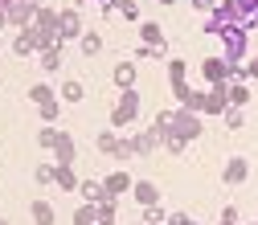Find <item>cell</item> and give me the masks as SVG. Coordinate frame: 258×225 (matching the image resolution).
<instances>
[{"instance_id": "obj_1", "label": "cell", "mask_w": 258, "mask_h": 225, "mask_svg": "<svg viewBox=\"0 0 258 225\" xmlns=\"http://www.w3.org/2000/svg\"><path fill=\"white\" fill-rule=\"evenodd\" d=\"M201 131H205V119H201L197 111H188V107H176V111H172V131H168V139L192 143V139H201ZM168 139H164V143H168Z\"/></svg>"}, {"instance_id": "obj_2", "label": "cell", "mask_w": 258, "mask_h": 225, "mask_svg": "<svg viewBox=\"0 0 258 225\" xmlns=\"http://www.w3.org/2000/svg\"><path fill=\"white\" fill-rule=\"evenodd\" d=\"M140 103H144L140 90H119V94H115V107H111V127H115V131L127 127V123L140 115Z\"/></svg>"}, {"instance_id": "obj_3", "label": "cell", "mask_w": 258, "mask_h": 225, "mask_svg": "<svg viewBox=\"0 0 258 225\" xmlns=\"http://www.w3.org/2000/svg\"><path fill=\"white\" fill-rule=\"evenodd\" d=\"M94 147H99L103 156H115V164H123V160H132V156H136V152H132V139H123L115 127H103L99 139H94Z\"/></svg>"}, {"instance_id": "obj_4", "label": "cell", "mask_w": 258, "mask_h": 225, "mask_svg": "<svg viewBox=\"0 0 258 225\" xmlns=\"http://www.w3.org/2000/svg\"><path fill=\"white\" fill-rule=\"evenodd\" d=\"M201 78L213 86V82H234V66L225 61L221 53H209V57H201Z\"/></svg>"}, {"instance_id": "obj_5", "label": "cell", "mask_w": 258, "mask_h": 225, "mask_svg": "<svg viewBox=\"0 0 258 225\" xmlns=\"http://www.w3.org/2000/svg\"><path fill=\"white\" fill-rule=\"evenodd\" d=\"M37 0H13L9 5V25L13 29H33V21H37Z\"/></svg>"}, {"instance_id": "obj_6", "label": "cell", "mask_w": 258, "mask_h": 225, "mask_svg": "<svg viewBox=\"0 0 258 225\" xmlns=\"http://www.w3.org/2000/svg\"><path fill=\"white\" fill-rule=\"evenodd\" d=\"M246 176H250V160H246V156H230V160L221 164V180L230 184V188L246 184Z\"/></svg>"}, {"instance_id": "obj_7", "label": "cell", "mask_w": 258, "mask_h": 225, "mask_svg": "<svg viewBox=\"0 0 258 225\" xmlns=\"http://www.w3.org/2000/svg\"><path fill=\"white\" fill-rule=\"evenodd\" d=\"M103 188H107V197L119 201L123 192H132V188H136V176H132V172H123V168H115V172L103 176Z\"/></svg>"}, {"instance_id": "obj_8", "label": "cell", "mask_w": 258, "mask_h": 225, "mask_svg": "<svg viewBox=\"0 0 258 225\" xmlns=\"http://www.w3.org/2000/svg\"><path fill=\"white\" fill-rule=\"evenodd\" d=\"M156 147H164V135H160L156 127H144V131L132 135V152H136V156H152Z\"/></svg>"}, {"instance_id": "obj_9", "label": "cell", "mask_w": 258, "mask_h": 225, "mask_svg": "<svg viewBox=\"0 0 258 225\" xmlns=\"http://www.w3.org/2000/svg\"><path fill=\"white\" fill-rule=\"evenodd\" d=\"M49 156H53V164H57V168H74V156H78L74 135H70V131H61V139H57V147H53Z\"/></svg>"}, {"instance_id": "obj_10", "label": "cell", "mask_w": 258, "mask_h": 225, "mask_svg": "<svg viewBox=\"0 0 258 225\" xmlns=\"http://www.w3.org/2000/svg\"><path fill=\"white\" fill-rule=\"evenodd\" d=\"M132 197L140 201V209H148V205H160V184H156V180H148V176H136Z\"/></svg>"}, {"instance_id": "obj_11", "label": "cell", "mask_w": 258, "mask_h": 225, "mask_svg": "<svg viewBox=\"0 0 258 225\" xmlns=\"http://www.w3.org/2000/svg\"><path fill=\"white\" fill-rule=\"evenodd\" d=\"M17 57H33V53H41V45H37V33L33 29H17V37H13V45H9Z\"/></svg>"}, {"instance_id": "obj_12", "label": "cell", "mask_w": 258, "mask_h": 225, "mask_svg": "<svg viewBox=\"0 0 258 225\" xmlns=\"http://www.w3.org/2000/svg\"><path fill=\"white\" fill-rule=\"evenodd\" d=\"M82 33H86L82 29V13L78 9H61V41H74Z\"/></svg>"}, {"instance_id": "obj_13", "label": "cell", "mask_w": 258, "mask_h": 225, "mask_svg": "<svg viewBox=\"0 0 258 225\" xmlns=\"http://www.w3.org/2000/svg\"><path fill=\"white\" fill-rule=\"evenodd\" d=\"M111 78H115V90H136V61H115V70H111Z\"/></svg>"}, {"instance_id": "obj_14", "label": "cell", "mask_w": 258, "mask_h": 225, "mask_svg": "<svg viewBox=\"0 0 258 225\" xmlns=\"http://www.w3.org/2000/svg\"><path fill=\"white\" fill-rule=\"evenodd\" d=\"M230 111V82H213L209 86V115H225Z\"/></svg>"}, {"instance_id": "obj_15", "label": "cell", "mask_w": 258, "mask_h": 225, "mask_svg": "<svg viewBox=\"0 0 258 225\" xmlns=\"http://www.w3.org/2000/svg\"><path fill=\"white\" fill-rule=\"evenodd\" d=\"M78 192H82V201H86V205H99V201H107V188H103V176H99V180H94V176H82Z\"/></svg>"}, {"instance_id": "obj_16", "label": "cell", "mask_w": 258, "mask_h": 225, "mask_svg": "<svg viewBox=\"0 0 258 225\" xmlns=\"http://www.w3.org/2000/svg\"><path fill=\"white\" fill-rule=\"evenodd\" d=\"M29 217H33V225H57V213L45 197H37L33 205H29Z\"/></svg>"}, {"instance_id": "obj_17", "label": "cell", "mask_w": 258, "mask_h": 225, "mask_svg": "<svg viewBox=\"0 0 258 225\" xmlns=\"http://www.w3.org/2000/svg\"><path fill=\"white\" fill-rule=\"evenodd\" d=\"M103 13H123L127 21H144V17H140V5H136V0H103Z\"/></svg>"}, {"instance_id": "obj_18", "label": "cell", "mask_w": 258, "mask_h": 225, "mask_svg": "<svg viewBox=\"0 0 258 225\" xmlns=\"http://www.w3.org/2000/svg\"><path fill=\"white\" fill-rule=\"evenodd\" d=\"M33 184H37V188H49V184H57V164H53V160H41V164L33 168Z\"/></svg>"}, {"instance_id": "obj_19", "label": "cell", "mask_w": 258, "mask_h": 225, "mask_svg": "<svg viewBox=\"0 0 258 225\" xmlns=\"http://www.w3.org/2000/svg\"><path fill=\"white\" fill-rule=\"evenodd\" d=\"M70 225H99V205H78L74 213H70Z\"/></svg>"}, {"instance_id": "obj_20", "label": "cell", "mask_w": 258, "mask_h": 225, "mask_svg": "<svg viewBox=\"0 0 258 225\" xmlns=\"http://www.w3.org/2000/svg\"><path fill=\"white\" fill-rule=\"evenodd\" d=\"M49 99H57V90L41 78V82H33V86H29V103H33V107H41V103H49Z\"/></svg>"}, {"instance_id": "obj_21", "label": "cell", "mask_w": 258, "mask_h": 225, "mask_svg": "<svg viewBox=\"0 0 258 225\" xmlns=\"http://www.w3.org/2000/svg\"><path fill=\"white\" fill-rule=\"evenodd\" d=\"M61 103H82V94H86V86H82V78H66L61 82Z\"/></svg>"}, {"instance_id": "obj_22", "label": "cell", "mask_w": 258, "mask_h": 225, "mask_svg": "<svg viewBox=\"0 0 258 225\" xmlns=\"http://www.w3.org/2000/svg\"><path fill=\"white\" fill-rule=\"evenodd\" d=\"M57 139H61V127H53V123H41V131H37V147L53 152V147H57Z\"/></svg>"}, {"instance_id": "obj_23", "label": "cell", "mask_w": 258, "mask_h": 225, "mask_svg": "<svg viewBox=\"0 0 258 225\" xmlns=\"http://www.w3.org/2000/svg\"><path fill=\"white\" fill-rule=\"evenodd\" d=\"M78 45H82V53H86V57H94V53L103 49V37H99V29H86V33L78 37Z\"/></svg>"}, {"instance_id": "obj_24", "label": "cell", "mask_w": 258, "mask_h": 225, "mask_svg": "<svg viewBox=\"0 0 258 225\" xmlns=\"http://www.w3.org/2000/svg\"><path fill=\"white\" fill-rule=\"evenodd\" d=\"M115 221H119V201L115 197L99 201V225H115Z\"/></svg>"}, {"instance_id": "obj_25", "label": "cell", "mask_w": 258, "mask_h": 225, "mask_svg": "<svg viewBox=\"0 0 258 225\" xmlns=\"http://www.w3.org/2000/svg\"><path fill=\"white\" fill-rule=\"evenodd\" d=\"M78 184H82V176L74 168H57V188L61 192H78Z\"/></svg>"}, {"instance_id": "obj_26", "label": "cell", "mask_w": 258, "mask_h": 225, "mask_svg": "<svg viewBox=\"0 0 258 225\" xmlns=\"http://www.w3.org/2000/svg\"><path fill=\"white\" fill-rule=\"evenodd\" d=\"M140 221L144 225H164L168 221V209L164 205H148V209H140Z\"/></svg>"}, {"instance_id": "obj_27", "label": "cell", "mask_w": 258, "mask_h": 225, "mask_svg": "<svg viewBox=\"0 0 258 225\" xmlns=\"http://www.w3.org/2000/svg\"><path fill=\"white\" fill-rule=\"evenodd\" d=\"M184 107H188V111H197V115H209V86H205V90H192Z\"/></svg>"}, {"instance_id": "obj_28", "label": "cell", "mask_w": 258, "mask_h": 225, "mask_svg": "<svg viewBox=\"0 0 258 225\" xmlns=\"http://www.w3.org/2000/svg\"><path fill=\"white\" fill-rule=\"evenodd\" d=\"M37 115H41V123H57V115H61V94H57V99H49V103H41Z\"/></svg>"}, {"instance_id": "obj_29", "label": "cell", "mask_w": 258, "mask_h": 225, "mask_svg": "<svg viewBox=\"0 0 258 225\" xmlns=\"http://www.w3.org/2000/svg\"><path fill=\"white\" fill-rule=\"evenodd\" d=\"M221 119H225V127H230V131H242V127H246V107H230Z\"/></svg>"}, {"instance_id": "obj_30", "label": "cell", "mask_w": 258, "mask_h": 225, "mask_svg": "<svg viewBox=\"0 0 258 225\" xmlns=\"http://www.w3.org/2000/svg\"><path fill=\"white\" fill-rule=\"evenodd\" d=\"M37 61H41V70H45V74H53V70L61 66V49H41Z\"/></svg>"}, {"instance_id": "obj_31", "label": "cell", "mask_w": 258, "mask_h": 225, "mask_svg": "<svg viewBox=\"0 0 258 225\" xmlns=\"http://www.w3.org/2000/svg\"><path fill=\"white\" fill-rule=\"evenodd\" d=\"M250 103V86L246 82H230V107H246Z\"/></svg>"}, {"instance_id": "obj_32", "label": "cell", "mask_w": 258, "mask_h": 225, "mask_svg": "<svg viewBox=\"0 0 258 225\" xmlns=\"http://www.w3.org/2000/svg\"><path fill=\"white\" fill-rule=\"evenodd\" d=\"M188 78V61L184 57H168V82H180Z\"/></svg>"}, {"instance_id": "obj_33", "label": "cell", "mask_w": 258, "mask_h": 225, "mask_svg": "<svg viewBox=\"0 0 258 225\" xmlns=\"http://www.w3.org/2000/svg\"><path fill=\"white\" fill-rule=\"evenodd\" d=\"M152 127L168 139V131H172V111H156V115H152Z\"/></svg>"}, {"instance_id": "obj_34", "label": "cell", "mask_w": 258, "mask_h": 225, "mask_svg": "<svg viewBox=\"0 0 258 225\" xmlns=\"http://www.w3.org/2000/svg\"><path fill=\"white\" fill-rule=\"evenodd\" d=\"M164 225H197V217H192L188 209H168V221Z\"/></svg>"}, {"instance_id": "obj_35", "label": "cell", "mask_w": 258, "mask_h": 225, "mask_svg": "<svg viewBox=\"0 0 258 225\" xmlns=\"http://www.w3.org/2000/svg\"><path fill=\"white\" fill-rule=\"evenodd\" d=\"M221 221H225V225H242V209H238V205H225V209H221Z\"/></svg>"}, {"instance_id": "obj_36", "label": "cell", "mask_w": 258, "mask_h": 225, "mask_svg": "<svg viewBox=\"0 0 258 225\" xmlns=\"http://www.w3.org/2000/svg\"><path fill=\"white\" fill-rule=\"evenodd\" d=\"M164 147H168V152H172V156H184V152H188V143H184V139H168V143H164Z\"/></svg>"}, {"instance_id": "obj_37", "label": "cell", "mask_w": 258, "mask_h": 225, "mask_svg": "<svg viewBox=\"0 0 258 225\" xmlns=\"http://www.w3.org/2000/svg\"><path fill=\"white\" fill-rule=\"evenodd\" d=\"M246 78H258V49H254L250 61H246Z\"/></svg>"}, {"instance_id": "obj_38", "label": "cell", "mask_w": 258, "mask_h": 225, "mask_svg": "<svg viewBox=\"0 0 258 225\" xmlns=\"http://www.w3.org/2000/svg\"><path fill=\"white\" fill-rule=\"evenodd\" d=\"M192 5H197V9L205 13V9H213V5H217V0H192Z\"/></svg>"}, {"instance_id": "obj_39", "label": "cell", "mask_w": 258, "mask_h": 225, "mask_svg": "<svg viewBox=\"0 0 258 225\" xmlns=\"http://www.w3.org/2000/svg\"><path fill=\"white\" fill-rule=\"evenodd\" d=\"M5 25H9V9H5V5H0V29H5Z\"/></svg>"}, {"instance_id": "obj_40", "label": "cell", "mask_w": 258, "mask_h": 225, "mask_svg": "<svg viewBox=\"0 0 258 225\" xmlns=\"http://www.w3.org/2000/svg\"><path fill=\"white\" fill-rule=\"evenodd\" d=\"M160 5H176V0H160Z\"/></svg>"}, {"instance_id": "obj_41", "label": "cell", "mask_w": 258, "mask_h": 225, "mask_svg": "<svg viewBox=\"0 0 258 225\" xmlns=\"http://www.w3.org/2000/svg\"><path fill=\"white\" fill-rule=\"evenodd\" d=\"M37 5H49V0H37Z\"/></svg>"}, {"instance_id": "obj_42", "label": "cell", "mask_w": 258, "mask_h": 225, "mask_svg": "<svg viewBox=\"0 0 258 225\" xmlns=\"http://www.w3.org/2000/svg\"><path fill=\"white\" fill-rule=\"evenodd\" d=\"M0 225H9V221H5V217H0Z\"/></svg>"}, {"instance_id": "obj_43", "label": "cell", "mask_w": 258, "mask_h": 225, "mask_svg": "<svg viewBox=\"0 0 258 225\" xmlns=\"http://www.w3.org/2000/svg\"><path fill=\"white\" fill-rule=\"evenodd\" d=\"M0 49H5V41H0Z\"/></svg>"}, {"instance_id": "obj_44", "label": "cell", "mask_w": 258, "mask_h": 225, "mask_svg": "<svg viewBox=\"0 0 258 225\" xmlns=\"http://www.w3.org/2000/svg\"><path fill=\"white\" fill-rule=\"evenodd\" d=\"M254 225H258V217H254Z\"/></svg>"}, {"instance_id": "obj_45", "label": "cell", "mask_w": 258, "mask_h": 225, "mask_svg": "<svg viewBox=\"0 0 258 225\" xmlns=\"http://www.w3.org/2000/svg\"><path fill=\"white\" fill-rule=\"evenodd\" d=\"M221 225H225V221H221ZM242 225H246V221H242Z\"/></svg>"}]
</instances>
